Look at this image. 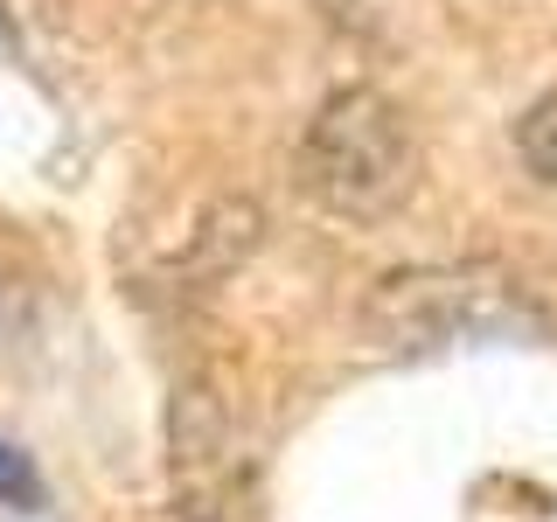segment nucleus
Returning <instances> with one entry per match:
<instances>
[{"instance_id": "1", "label": "nucleus", "mask_w": 557, "mask_h": 522, "mask_svg": "<svg viewBox=\"0 0 557 522\" xmlns=\"http://www.w3.org/2000/svg\"><path fill=\"white\" fill-rule=\"evenodd\" d=\"M300 182L342 216H383L411 188V126L383 91H335L300 139Z\"/></svg>"}, {"instance_id": "2", "label": "nucleus", "mask_w": 557, "mask_h": 522, "mask_svg": "<svg viewBox=\"0 0 557 522\" xmlns=\"http://www.w3.org/2000/svg\"><path fill=\"white\" fill-rule=\"evenodd\" d=\"M516 153L530 161V174L557 182V98H536L530 112L516 119Z\"/></svg>"}, {"instance_id": "3", "label": "nucleus", "mask_w": 557, "mask_h": 522, "mask_svg": "<svg viewBox=\"0 0 557 522\" xmlns=\"http://www.w3.org/2000/svg\"><path fill=\"white\" fill-rule=\"evenodd\" d=\"M0 501H8V509H42V474H35V460L8 439H0Z\"/></svg>"}]
</instances>
